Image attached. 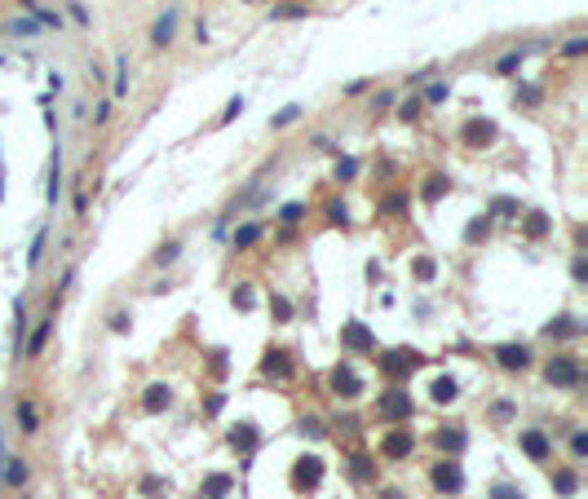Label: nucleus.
I'll return each instance as SVG.
<instances>
[{"label": "nucleus", "mask_w": 588, "mask_h": 499, "mask_svg": "<svg viewBox=\"0 0 588 499\" xmlns=\"http://www.w3.org/2000/svg\"><path fill=\"white\" fill-rule=\"evenodd\" d=\"M412 394L407 389H385V394H376V420H385V424H403V420H412Z\"/></svg>", "instance_id": "obj_1"}, {"label": "nucleus", "mask_w": 588, "mask_h": 499, "mask_svg": "<svg viewBox=\"0 0 588 499\" xmlns=\"http://www.w3.org/2000/svg\"><path fill=\"white\" fill-rule=\"evenodd\" d=\"M544 380L553 384V389H580V384H584L580 358H575V354H557V358H548V367H544Z\"/></svg>", "instance_id": "obj_2"}, {"label": "nucleus", "mask_w": 588, "mask_h": 499, "mask_svg": "<svg viewBox=\"0 0 588 499\" xmlns=\"http://www.w3.org/2000/svg\"><path fill=\"white\" fill-rule=\"evenodd\" d=\"M420 362H425V354L420 349H389V354H376V367L389 375V380H403V375H412Z\"/></svg>", "instance_id": "obj_3"}, {"label": "nucleus", "mask_w": 588, "mask_h": 499, "mask_svg": "<svg viewBox=\"0 0 588 499\" xmlns=\"http://www.w3.org/2000/svg\"><path fill=\"white\" fill-rule=\"evenodd\" d=\"M328 384H332V394H336V398H345V403H354V398L363 394V375H358V371H354V362H345V358L332 367Z\"/></svg>", "instance_id": "obj_4"}, {"label": "nucleus", "mask_w": 588, "mask_h": 499, "mask_svg": "<svg viewBox=\"0 0 588 499\" xmlns=\"http://www.w3.org/2000/svg\"><path fill=\"white\" fill-rule=\"evenodd\" d=\"M429 482H434L438 495H460L464 491V468L455 464V459H438L434 473H429Z\"/></svg>", "instance_id": "obj_5"}, {"label": "nucleus", "mask_w": 588, "mask_h": 499, "mask_svg": "<svg viewBox=\"0 0 588 499\" xmlns=\"http://www.w3.org/2000/svg\"><path fill=\"white\" fill-rule=\"evenodd\" d=\"M491 354H496V362L504 371H526L531 367V345H522V340H504V345H496Z\"/></svg>", "instance_id": "obj_6"}, {"label": "nucleus", "mask_w": 588, "mask_h": 499, "mask_svg": "<svg viewBox=\"0 0 588 499\" xmlns=\"http://www.w3.org/2000/svg\"><path fill=\"white\" fill-rule=\"evenodd\" d=\"M319 482H323V459L319 455H301V459H296V468H292V486H296V491H305V495H314Z\"/></svg>", "instance_id": "obj_7"}, {"label": "nucleus", "mask_w": 588, "mask_h": 499, "mask_svg": "<svg viewBox=\"0 0 588 499\" xmlns=\"http://www.w3.org/2000/svg\"><path fill=\"white\" fill-rule=\"evenodd\" d=\"M341 349L345 354H376V336L363 323H345L341 327Z\"/></svg>", "instance_id": "obj_8"}, {"label": "nucleus", "mask_w": 588, "mask_h": 499, "mask_svg": "<svg viewBox=\"0 0 588 499\" xmlns=\"http://www.w3.org/2000/svg\"><path fill=\"white\" fill-rule=\"evenodd\" d=\"M412 451H416L412 429H389L385 437H380V459H407Z\"/></svg>", "instance_id": "obj_9"}, {"label": "nucleus", "mask_w": 588, "mask_h": 499, "mask_svg": "<svg viewBox=\"0 0 588 499\" xmlns=\"http://www.w3.org/2000/svg\"><path fill=\"white\" fill-rule=\"evenodd\" d=\"M226 442H230V451H239L244 459H252V451L261 446V433H257V424H248V420H239L230 433H226Z\"/></svg>", "instance_id": "obj_10"}, {"label": "nucleus", "mask_w": 588, "mask_h": 499, "mask_svg": "<svg viewBox=\"0 0 588 499\" xmlns=\"http://www.w3.org/2000/svg\"><path fill=\"white\" fill-rule=\"evenodd\" d=\"M261 375H270V380H287L292 375V354L279 345H270L266 354H261Z\"/></svg>", "instance_id": "obj_11"}, {"label": "nucleus", "mask_w": 588, "mask_h": 499, "mask_svg": "<svg viewBox=\"0 0 588 499\" xmlns=\"http://www.w3.org/2000/svg\"><path fill=\"white\" fill-rule=\"evenodd\" d=\"M518 442H522V451L531 455L535 464H544V459L553 455V442H548V433H544V429H522Z\"/></svg>", "instance_id": "obj_12"}, {"label": "nucleus", "mask_w": 588, "mask_h": 499, "mask_svg": "<svg viewBox=\"0 0 588 499\" xmlns=\"http://www.w3.org/2000/svg\"><path fill=\"white\" fill-rule=\"evenodd\" d=\"M31 477V464L22 455H5V473H0V486H9V491H22Z\"/></svg>", "instance_id": "obj_13"}, {"label": "nucleus", "mask_w": 588, "mask_h": 499, "mask_svg": "<svg viewBox=\"0 0 588 499\" xmlns=\"http://www.w3.org/2000/svg\"><path fill=\"white\" fill-rule=\"evenodd\" d=\"M235 495V477L230 473H208L199 482V499H230Z\"/></svg>", "instance_id": "obj_14"}, {"label": "nucleus", "mask_w": 588, "mask_h": 499, "mask_svg": "<svg viewBox=\"0 0 588 499\" xmlns=\"http://www.w3.org/2000/svg\"><path fill=\"white\" fill-rule=\"evenodd\" d=\"M177 18H182L177 9H164V14L155 18V27H151V44H155V49H168V44H173V35H177Z\"/></svg>", "instance_id": "obj_15"}, {"label": "nucleus", "mask_w": 588, "mask_h": 499, "mask_svg": "<svg viewBox=\"0 0 588 499\" xmlns=\"http://www.w3.org/2000/svg\"><path fill=\"white\" fill-rule=\"evenodd\" d=\"M173 407V389L168 384H146V394H142V411L146 416H160V411Z\"/></svg>", "instance_id": "obj_16"}, {"label": "nucleus", "mask_w": 588, "mask_h": 499, "mask_svg": "<svg viewBox=\"0 0 588 499\" xmlns=\"http://www.w3.org/2000/svg\"><path fill=\"white\" fill-rule=\"evenodd\" d=\"M434 442H438L442 451H447V455L455 459V455L464 451V442H469V437H464V429H460V424H442V429L434 433Z\"/></svg>", "instance_id": "obj_17"}, {"label": "nucleus", "mask_w": 588, "mask_h": 499, "mask_svg": "<svg viewBox=\"0 0 588 499\" xmlns=\"http://www.w3.org/2000/svg\"><path fill=\"white\" fill-rule=\"evenodd\" d=\"M345 473H350V482H358V486H371V482H376V459L358 451V455H350V468H345Z\"/></svg>", "instance_id": "obj_18"}, {"label": "nucleus", "mask_w": 588, "mask_h": 499, "mask_svg": "<svg viewBox=\"0 0 588 499\" xmlns=\"http://www.w3.org/2000/svg\"><path fill=\"white\" fill-rule=\"evenodd\" d=\"M53 314H58V305H53L49 314H44V319H40V327H35V332H31L27 358H40V354H44V345H49V336H53Z\"/></svg>", "instance_id": "obj_19"}, {"label": "nucleus", "mask_w": 588, "mask_h": 499, "mask_svg": "<svg viewBox=\"0 0 588 499\" xmlns=\"http://www.w3.org/2000/svg\"><path fill=\"white\" fill-rule=\"evenodd\" d=\"M491 137H496V124H491V119H469V124L460 128V142L464 146H482Z\"/></svg>", "instance_id": "obj_20"}, {"label": "nucleus", "mask_w": 588, "mask_h": 499, "mask_svg": "<svg viewBox=\"0 0 588 499\" xmlns=\"http://www.w3.org/2000/svg\"><path fill=\"white\" fill-rule=\"evenodd\" d=\"M580 332H584V323L571 319V314H557L553 323H544V336L548 340H566V336H580Z\"/></svg>", "instance_id": "obj_21"}, {"label": "nucleus", "mask_w": 588, "mask_h": 499, "mask_svg": "<svg viewBox=\"0 0 588 499\" xmlns=\"http://www.w3.org/2000/svg\"><path fill=\"white\" fill-rule=\"evenodd\" d=\"M487 217H491V221H513V217H522V203L509 199V194H496L491 208H487Z\"/></svg>", "instance_id": "obj_22"}, {"label": "nucleus", "mask_w": 588, "mask_h": 499, "mask_svg": "<svg viewBox=\"0 0 588 499\" xmlns=\"http://www.w3.org/2000/svg\"><path fill=\"white\" fill-rule=\"evenodd\" d=\"M429 398H434L438 407L455 403V398H460V380H455V375H438V380H434V389H429Z\"/></svg>", "instance_id": "obj_23"}, {"label": "nucleus", "mask_w": 588, "mask_h": 499, "mask_svg": "<svg viewBox=\"0 0 588 499\" xmlns=\"http://www.w3.org/2000/svg\"><path fill=\"white\" fill-rule=\"evenodd\" d=\"M18 429L22 433H40V411L31 398H18Z\"/></svg>", "instance_id": "obj_24"}, {"label": "nucleus", "mask_w": 588, "mask_h": 499, "mask_svg": "<svg viewBox=\"0 0 588 499\" xmlns=\"http://www.w3.org/2000/svg\"><path fill=\"white\" fill-rule=\"evenodd\" d=\"M553 491H557L562 499H575V495H580V477H575V468H557V473H553Z\"/></svg>", "instance_id": "obj_25"}, {"label": "nucleus", "mask_w": 588, "mask_h": 499, "mask_svg": "<svg viewBox=\"0 0 588 499\" xmlns=\"http://www.w3.org/2000/svg\"><path fill=\"white\" fill-rule=\"evenodd\" d=\"M447 190H451V181L442 177V173H434V177H425V186H420V199H425V203H438Z\"/></svg>", "instance_id": "obj_26"}, {"label": "nucleus", "mask_w": 588, "mask_h": 499, "mask_svg": "<svg viewBox=\"0 0 588 499\" xmlns=\"http://www.w3.org/2000/svg\"><path fill=\"white\" fill-rule=\"evenodd\" d=\"M257 239H261V221H248V226H239V230H235L230 248H235V252H248V248H252V243H257Z\"/></svg>", "instance_id": "obj_27"}, {"label": "nucleus", "mask_w": 588, "mask_h": 499, "mask_svg": "<svg viewBox=\"0 0 588 499\" xmlns=\"http://www.w3.org/2000/svg\"><path fill=\"white\" fill-rule=\"evenodd\" d=\"M310 14V5H301V0H287V5H274L270 9V22H292V18H305Z\"/></svg>", "instance_id": "obj_28"}, {"label": "nucleus", "mask_w": 588, "mask_h": 499, "mask_svg": "<svg viewBox=\"0 0 588 499\" xmlns=\"http://www.w3.org/2000/svg\"><path fill=\"white\" fill-rule=\"evenodd\" d=\"M58 190H62V151H53V164H49V190H44V199L58 203Z\"/></svg>", "instance_id": "obj_29"}, {"label": "nucleus", "mask_w": 588, "mask_h": 499, "mask_svg": "<svg viewBox=\"0 0 588 499\" xmlns=\"http://www.w3.org/2000/svg\"><path fill=\"white\" fill-rule=\"evenodd\" d=\"M522 235H526V239H544V235H548V217H544V212H526Z\"/></svg>", "instance_id": "obj_30"}, {"label": "nucleus", "mask_w": 588, "mask_h": 499, "mask_svg": "<svg viewBox=\"0 0 588 499\" xmlns=\"http://www.w3.org/2000/svg\"><path fill=\"white\" fill-rule=\"evenodd\" d=\"M487 499H526V491H522L518 482H491Z\"/></svg>", "instance_id": "obj_31"}, {"label": "nucleus", "mask_w": 588, "mask_h": 499, "mask_svg": "<svg viewBox=\"0 0 588 499\" xmlns=\"http://www.w3.org/2000/svg\"><path fill=\"white\" fill-rule=\"evenodd\" d=\"M522 58H526V49H509V53L496 62V76H513V71L522 67Z\"/></svg>", "instance_id": "obj_32"}, {"label": "nucleus", "mask_w": 588, "mask_h": 499, "mask_svg": "<svg viewBox=\"0 0 588 499\" xmlns=\"http://www.w3.org/2000/svg\"><path fill=\"white\" fill-rule=\"evenodd\" d=\"M491 235V217L482 212V217H473L469 221V230H464V243H478V239H487Z\"/></svg>", "instance_id": "obj_33"}, {"label": "nucleus", "mask_w": 588, "mask_h": 499, "mask_svg": "<svg viewBox=\"0 0 588 499\" xmlns=\"http://www.w3.org/2000/svg\"><path fill=\"white\" fill-rule=\"evenodd\" d=\"M115 97H128V58H115Z\"/></svg>", "instance_id": "obj_34"}, {"label": "nucleus", "mask_w": 588, "mask_h": 499, "mask_svg": "<svg viewBox=\"0 0 588 499\" xmlns=\"http://www.w3.org/2000/svg\"><path fill=\"white\" fill-rule=\"evenodd\" d=\"M571 459H575V464H584V459H588V433L584 429L571 433Z\"/></svg>", "instance_id": "obj_35"}, {"label": "nucleus", "mask_w": 588, "mask_h": 499, "mask_svg": "<svg viewBox=\"0 0 588 499\" xmlns=\"http://www.w3.org/2000/svg\"><path fill=\"white\" fill-rule=\"evenodd\" d=\"M146 499H168V482H160V477H142V486H137Z\"/></svg>", "instance_id": "obj_36"}, {"label": "nucleus", "mask_w": 588, "mask_h": 499, "mask_svg": "<svg viewBox=\"0 0 588 499\" xmlns=\"http://www.w3.org/2000/svg\"><path fill=\"white\" fill-rule=\"evenodd\" d=\"M301 217H305V203H301V199H292V203H283V208H279V221H283V226H296Z\"/></svg>", "instance_id": "obj_37"}, {"label": "nucleus", "mask_w": 588, "mask_h": 499, "mask_svg": "<svg viewBox=\"0 0 588 499\" xmlns=\"http://www.w3.org/2000/svg\"><path fill=\"white\" fill-rule=\"evenodd\" d=\"M230 301H235V310H244V314H248V310H257V296H252V287H248V283H244V287H235V291H230Z\"/></svg>", "instance_id": "obj_38"}, {"label": "nucleus", "mask_w": 588, "mask_h": 499, "mask_svg": "<svg viewBox=\"0 0 588 499\" xmlns=\"http://www.w3.org/2000/svg\"><path fill=\"white\" fill-rule=\"evenodd\" d=\"M177 257H182V243H177V239H168V243H164V248H160V252H155V265H173Z\"/></svg>", "instance_id": "obj_39"}, {"label": "nucleus", "mask_w": 588, "mask_h": 499, "mask_svg": "<svg viewBox=\"0 0 588 499\" xmlns=\"http://www.w3.org/2000/svg\"><path fill=\"white\" fill-rule=\"evenodd\" d=\"M270 310H274V319H279V323H292V301H287V296H279V291H274V296H270Z\"/></svg>", "instance_id": "obj_40"}, {"label": "nucleus", "mask_w": 588, "mask_h": 499, "mask_svg": "<svg viewBox=\"0 0 588 499\" xmlns=\"http://www.w3.org/2000/svg\"><path fill=\"white\" fill-rule=\"evenodd\" d=\"M44 243H49V230H35L31 252H27V265H40V257H44Z\"/></svg>", "instance_id": "obj_41"}, {"label": "nucleus", "mask_w": 588, "mask_h": 499, "mask_svg": "<svg viewBox=\"0 0 588 499\" xmlns=\"http://www.w3.org/2000/svg\"><path fill=\"white\" fill-rule=\"evenodd\" d=\"M5 31H9V35H35V31H40V22H35V18H14Z\"/></svg>", "instance_id": "obj_42"}, {"label": "nucleus", "mask_w": 588, "mask_h": 499, "mask_svg": "<svg viewBox=\"0 0 588 499\" xmlns=\"http://www.w3.org/2000/svg\"><path fill=\"white\" fill-rule=\"evenodd\" d=\"M354 177H358V160H350V155L336 160V181H354Z\"/></svg>", "instance_id": "obj_43"}, {"label": "nucleus", "mask_w": 588, "mask_h": 499, "mask_svg": "<svg viewBox=\"0 0 588 499\" xmlns=\"http://www.w3.org/2000/svg\"><path fill=\"white\" fill-rule=\"evenodd\" d=\"M292 119H301V106H296V102H292V106H283V111L274 115L270 124H274V128H287V124H292Z\"/></svg>", "instance_id": "obj_44"}, {"label": "nucleus", "mask_w": 588, "mask_h": 499, "mask_svg": "<svg viewBox=\"0 0 588 499\" xmlns=\"http://www.w3.org/2000/svg\"><path fill=\"white\" fill-rule=\"evenodd\" d=\"M447 93H451L447 84H442V80H434V84L425 89V102H429V106H438V102H447Z\"/></svg>", "instance_id": "obj_45"}, {"label": "nucleus", "mask_w": 588, "mask_h": 499, "mask_svg": "<svg viewBox=\"0 0 588 499\" xmlns=\"http://www.w3.org/2000/svg\"><path fill=\"white\" fill-rule=\"evenodd\" d=\"M584 49H588V35H571V40L562 44V53H566V58H584Z\"/></svg>", "instance_id": "obj_46"}, {"label": "nucleus", "mask_w": 588, "mask_h": 499, "mask_svg": "<svg viewBox=\"0 0 588 499\" xmlns=\"http://www.w3.org/2000/svg\"><path fill=\"white\" fill-rule=\"evenodd\" d=\"M35 9V22H44V27H62V14H53V9H44V5H31Z\"/></svg>", "instance_id": "obj_47"}, {"label": "nucleus", "mask_w": 588, "mask_h": 499, "mask_svg": "<svg viewBox=\"0 0 588 499\" xmlns=\"http://www.w3.org/2000/svg\"><path fill=\"white\" fill-rule=\"evenodd\" d=\"M328 221L332 226H350V208H345V203H328Z\"/></svg>", "instance_id": "obj_48"}, {"label": "nucleus", "mask_w": 588, "mask_h": 499, "mask_svg": "<svg viewBox=\"0 0 588 499\" xmlns=\"http://www.w3.org/2000/svg\"><path fill=\"white\" fill-rule=\"evenodd\" d=\"M491 420H500V424H504V420H513V403H509V398L491 403Z\"/></svg>", "instance_id": "obj_49"}, {"label": "nucleus", "mask_w": 588, "mask_h": 499, "mask_svg": "<svg viewBox=\"0 0 588 499\" xmlns=\"http://www.w3.org/2000/svg\"><path fill=\"white\" fill-rule=\"evenodd\" d=\"M301 433H305V437H323L328 429H323V420H319V416H305V420H301Z\"/></svg>", "instance_id": "obj_50"}, {"label": "nucleus", "mask_w": 588, "mask_h": 499, "mask_svg": "<svg viewBox=\"0 0 588 499\" xmlns=\"http://www.w3.org/2000/svg\"><path fill=\"white\" fill-rule=\"evenodd\" d=\"M412 270H416V278H425V283H429V278H434V274H438V265H434V261H429V257H420V261L412 265Z\"/></svg>", "instance_id": "obj_51"}, {"label": "nucleus", "mask_w": 588, "mask_h": 499, "mask_svg": "<svg viewBox=\"0 0 588 499\" xmlns=\"http://www.w3.org/2000/svg\"><path fill=\"white\" fill-rule=\"evenodd\" d=\"M420 106H425L420 97H407V102L398 106V115H403V119H420Z\"/></svg>", "instance_id": "obj_52"}, {"label": "nucleus", "mask_w": 588, "mask_h": 499, "mask_svg": "<svg viewBox=\"0 0 588 499\" xmlns=\"http://www.w3.org/2000/svg\"><path fill=\"white\" fill-rule=\"evenodd\" d=\"M571 278H575V283H584V278H588V261L580 257V252H575V261H571Z\"/></svg>", "instance_id": "obj_53"}, {"label": "nucleus", "mask_w": 588, "mask_h": 499, "mask_svg": "<svg viewBox=\"0 0 588 499\" xmlns=\"http://www.w3.org/2000/svg\"><path fill=\"white\" fill-rule=\"evenodd\" d=\"M128 323H133V319H128L124 310H115V314H111V332H128Z\"/></svg>", "instance_id": "obj_54"}, {"label": "nucleus", "mask_w": 588, "mask_h": 499, "mask_svg": "<svg viewBox=\"0 0 588 499\" xmlns=\"http://www.w3.org/2000/svg\"><path fill=\"white\" fill-rule=\"evenodd\" d=\"M239 111H244V97H230V102H226V115H221V124H226V119H235Z\"/></svg>", "instance_id": "obj_55"}, {"label": "nucleus", "mask_w": 588, "mask_h": 499, "mask_svg": "<svg viewBox=\"0 0 588 499\" xmlns=\"http://www.w3.org/2000/svg\"><path fill=\"white\" fill-rule=\"evenodd\" d=\"M221 407H226V394H212V398H208V403H203V411H208V416H217V411H221Z\"/></svg>", "instance_id": "obj_56"}, {"label": "nucleus", "mask_w": 588, "mask_h": 499, "mask_svg": "<svg viewBox=\"0 0 588 499\" xmlns=\"http://www.w3.org/2000/svg\"><path fill=\"white\" fill-rule=\"evenodd\" d=\"M380 208H385V212H403V208H407V203H403V194H389V199H385V203H380Z\"/></svg>", "instance_id": "obj_57"}, {"label": "nucleus", "mask_w": 588, "mask_h": 499, "mask_svg": "<svg viewBox=\"0 0 588 499\" xmlns=\"http://www.w3.org/2000/svg\"><path fill=\"white\" fill-rule=\"evenodd\" d=\"M518 97H522V102H526V106H535V102H539V93L531 89V84H522V89H518Z\"/></svg>", "instance_id": "obj_58"}, {"label": "nucleus", "mask_w": 588, "mask_h": 499, "mask_svg": "<svg viewBox=\"0 0 588 499\" xmlns=\"http://www.w3.org/2000/svg\"><path fill=\"white\" fill-rule=\"evenodd\" d=\"M385 106H394V93H376V102H371V111H385Z\"/></svg>", "instance_id": "obj_59"}, {"label": "nucleus", "mask_w": 588, "mask_h": 499, "mask_svg": "<svg viewBox=\"0 0 588 499\" xmlns=\"http://www.w3.org/2000/svg\"><path fill=\"white\" fill-rule=\"evenodd\" d=\"M208 367H212V375H221V371H226V354H221V349L212 354V362H208Z\"/></svg>", "instance_id": "obj_60"}, {"label": "nucleus", "mask_w": 588, "mask_h": 499, "mask_svg": "<svg viewBox=\"0 0 588 499\" xmlns=\"http://www.w3.org/2000/svg\"><path fill=\"white\" fill-rule=\"evenodd\" d=\"M376 499H403V491H394V486H389V491H380Z\"/></svg>", "instance_id": "obj_61"}, {"label": "nucleus", "mask_w": 588, "mask_h": 499, "mask_svg": "<svg viewBox=\"0 0 588 499\" xmlns=\"http://www.w3.org/2000/svg\"><path fill=\"white\" fill-rule=\"evenodd\" d=\"M18 5H27V9H31V0H18Z\"/></svg>", "instance_id": "obj_62"}]
</instances>
